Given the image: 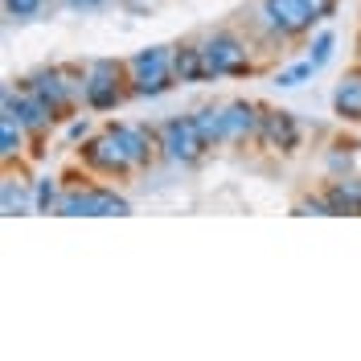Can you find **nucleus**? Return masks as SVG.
Masks as SVG:
<instances>
[{"label":"nucleus","instance_id":"nucleus-28","mask_svg":"<svg viewBox=\"0 0 361 361\" xmlns=\"http://www.w3.org/2000/svg\"><path fill=\"white\" fill-rule=\"evenodd\" d=\"M119 4H140V0H119Z\"/></svg>","mask_w":361,"mask_h":361},{"label":"nucleus","instance_id":"nucleus-11","mask_svg":"<svg viewBox=\"0 0 361 361\" xmlns=\"http://www.w3.org/2000/svg\"><path fill=\"white\" fill-rule=\"evenodd\" d=\"M222 119H226V144H259L263 103H255V99H226Z\"/></svg>","mask_w":361,"mask_h":361},{"label":"nucleus","instance_id":"nucleus-21","mask_svg":"<svg viewBox=\"0 0 361 361\" xmlns=\"http://www.w3.org/2000/svg\"><path fill=\"white\" fill-rule=\"evenodd\" d=\"M312 74H316V66L308 62V58H300V62H288V66L275 70L271 82H275L279 90H295V87H304V82H312Z\"/></svg>","mask_w":361,"mask_h":361},{"label":"nucleus","instance_id":"nucleus-9","mask_svg":"<svg viewBox=\"0 0 361 361\" xmlns=\"http://www.w3.org/2000/svg\"><path fill=\"white\" fill-rule=\"evenodd\" d=\"M259 148L271 157H295L304 148V123L288 107H263V128H259Z\"/></svg>","mask_w":361,"mask_h":361},{"label":"nucleus","instance_id":"nucleus-6","mask_svg":"<svg viewBox=\"0 0 361 361\" xmlns=\"http://www.w3.org/2000/svg\"><path fill=\"white\" fill-rule=\"evenodd\" d=\"M0 115L17 119V123L25 128L29 144H33V157H42V152H45L42 144L49 140V132H54V128L62 123L58 115L49 111V103H42V99H37L33 90H25L21 82H17V87L8 82V87L0 90Z\"/></svg>","mask_w":361,"mask_h":361},{"label":"nucleus","instance_id":"nucleus-3","mask_svg":"<svg viewBox=\"0 0 361 361\" xmlns=\"http://www.w3.org/2000/svg\"><path fill=\"white\" fill-rule=\"evenodd\" d=\"M197 45H202V58H205V82L259 74L255 45L243 33H234V29H205L202 37H197Z\"/></svg>","mask_w":361,"mask_h":361},{"label":"nucleus","instance_id":"nucleus-8","mask_svg":"<svg viewBox=\"0 0 361 361\" xmlns=\"http://www.w3.org/2000/svg\"><path fill=\"white\" fill-rule=\"evenodd\" d=\"M255 21L267 29L275 42H304L312 37L320 21L308 13L304 0H259V17Z\"/></svg>","mask_w":361,"mask_h":361},{"label":"nucleus","instance_id":"nucleus-23","mask_svg":"<svg viewBox=\"0 0 361 361\" xmlns=\"http://www.w3.org/2000/svg\"><path fill=\"white\" fill-rule=\"evenodd\" d=\"M295 218H333V205H329V197L316 189V193H308V197H300V202L292 205Z\"/></svg>","mask_w":361,"mask_h":361},{"label":"nucleus","instance_id":"nucleus-14","mask_svg":"<svg viewBox=\"0 0 361 361\" xmlns=\"http://www.w3.org/2000/svg\"><path fill=\"white\" fill-rule=\"evenodd\" d=\"M329 103H333V115H337L341 123L361 128V66L349 70L337 87H333V99Z\"/></svg>","mask_w":361,"mask_h":361},{"label":"nucleus","instance_id":"nucleus-12","mask_svg":"<svg viewBox=\"0 0 361 361\" xmlns=\"http://www.w3.org/2000/svg\"><path fill=\"white\" fill-rule=\"evenodd\" d=\"M320 193L333 205V218H361V177L345 173V177H329L320 185Z\"/></svg>","mask_w":361,"mask_h":361},{"label":"nucleus","instance_id":"nucleus-5","mask_svg":"<svg viewBox=\"0 0 361 361\" xmlns=\"http://www.w3.org/2000/svg\"><path fill=\"white\" fill-rule=\"evenodd\" d=\"M74 160L78 169L90 173V177H103V180H128L135 177V164L123 148V140L115 135V128H94V135H87L78 148H74Z\"/></svg>","mask_w":361,"mask_h":361},{"label":"nucleus","instance_id":"nucleus-10","mask_svg":"<svg viewBox=\"0 0 361 361\" xmlns=\"http://www.w3.org/2000/svg\"><path fill=\"white\" fill-rule=\"evenodd\" d=\"M111 128H115V135L123 140V148H128V157H132L135 173H148V169L160 160V132H157V123L115 119Z\"/></svg>","mask_w":361,"mask_h":361},{"label":"nucleus","instance_id":"nucleus-16","mask_svg":"<svg viewBox=\"0 0 361 361\" xmlns=\"http://www.w3.org/2000/svg\"><path fill=\"white\" fill-rule=\"evenodd\" d=\"M173 78H177V87H197V82H205V58H202L197 37L173 45Z\"/></svg>","mask_w":361,"mask_h":361},{"label":"nucleus","instance_id":"nucleus-20","mask_svg":"<svg viewBox=\"0 0 361 361\" xmlns=\"http://www.w3.org/2000/svg\"><path fill=\"white\" fill-rule=\"evenodd\" d=\"M304 49H308L304 58H308V62L316 66V74H320V70L333 62V54H337V33H333V29H316L312 37H308V45H304Z\"/></svg>","mask_w":361,"mask_h":361},{"label":"nucleus","instance_id":"nucleus-2","mask_svg":"<svg viewBox=\"0 0 361 361\" xmlns=\"http://www.w3.org/2000/svg\"><path fill=\"white\" fill-rule=\"evenodd\" d=\"M132 99V74L123 58H87L82 62V107L90 115H111Z\"/></svg>","mask_w":361,"mask_h":361},{"label":"nucleus","instance_id":"nucleus-1","mask_svg":"<svg viewBox=\"0 0 361 361\" xmlns=\"http://www.w3.org/2000/svg\"><path fill=\"white\" fill-rule=\"evenodd\" d=\"M25 90H33L42 103H49V111L66 123L70 115L87 111L82 107V62H45V66L29 70L21 78Z\"/></svg>","mask_w":361,"mask_h":361},{"label":"nucleus","instance_id":"nucleus-7","mask_svg":"<svg viewBox=\"0 0 361 361\" xmlns=\"http://www.w3.org/2000/svg\"><path fill=\"white\" fill-rule=\"evenodd\" d=\"M157 132H160V160L173 164V169H197V164L209 157V144H205L202 132H197L193 111L160 119Z\"/></svg>","mask_w":361,"mask_h":361},{"label":"nucleus","instance_id":"nucleus-17","mask_svg":"<svg viewBox=\"0 0 361 361\" xmlns=\"http://www.w3.org/2000/svg\"><path fill=\"white\" fill-rule=\"evenodd\" d=\"M25 148H33L29 135H25V128L17 123V119L0 115V164H4V169L25 164Z\"/></svg>","mask_w":361,"mask_h":361},{"label":"nucleus","instance_id":"nucleus-26","mask_svg":"<svg viewBox=\"0 0 361 361\" xmlns=\"http://www.w3.org/2000/svg\"><path fill=\"white\" fill-rule=\"evenodd\" d=\"M304 4H308V13H312L320 25H329L341 13V0H304Z\"/></svg>","mask_w":361,"mask_h":361},{"label":"nucleus","instance_id":"nucleus-22","mask_svg":"<svg viewBox=\"0 0 361 361\" xmlns=\"http://www.w3.org/2000/svg\"><path fill=\"white\" fill-rule=\"evenodd\" d=\"M353 160H357L353 140H337V144L324 152V173H329V177H345V173H353Z\"/></svg>","mask_w":361,"mask_h":361},{"label":"nucleus","instance_id":"nucleus-19","mask_svg":"<svg viewBox=\"0 0 361 361\" xmlns=\"http://www.w3.org/2000/svg\"><path fill=\"white\" fill-rule=\"evenodd\" d=\"M62 189H66V177H58V173L33 177V214H58Z\"/></svg>","mask_w":361,"mask_h":361},{"label":"nucleus","instance_id":"nucleus-13","mask_svg":"<svg viewBox=\"0 0 361 361\" xmlns=\"http://www.w3.org/2000/svg\"><path fill=\"white\" fill-rule=\"evenodd\" d=\"M0 214L4 218H25L33 214V180H25V173L17 169H4L0 177Z\"/></svg>","mask_w":361,"mask_h":361},{"label":"nucleus","instance_id":"nucleus-25","mask_svg":"<svg viewBox=\"0 0 361 361\" xmlns=\"http://www.w3.org/2000/svg\"><path fill=\"white\" fill-rule=\"evenodd\" d=\"M45 0H4V17L8 21H33V17H42Z\"/></svg>","mask_w":361,"mask_h":361},{"label":"nucleus","instance_id":"nucleus-18","mask_svg":"<svg viewBox=\"0 0 361 361\" xmlns=\"http://www.w3.org/2000/svg\"><path fill=\"white\" fill-rule=\"evenodd\" d=\"M193 123H197L202 140L209 144V152H214V148H226V119H222V103H202V107L193 111Z\"/></svg>","mask_w":361,"mask_h":361},{"label":"nucleus","instance_id":"nucleus-27","mask_svg":"<svg viewBox=\"0 0 361 361\" xmlns=\"http://www.w3.org/2000/svg\"><path fill=\"white\" fill-rule=\"evenodd\" d=\"M66 8H74V13H94V8H103L107 0H62Z\"/></svg>","mask_w":361,"mask_h":361},{"label":"nucleus","instance_id":"nucleus-4","mask_svg":"<svg viewBox=\"0 0 361 361\" xmlns=\"http://www.w3.org/2000/svg\"><path fill=\"white\" fill-rule=\"evenodd\" d=\"M128 214H132V202L115 185H103V177L90 180V173L66 177L58 218H128Z\"/></svg>","mask_w":361,"mask_h":361},{"label":"nucleus","instance_id":"nucleus-24","mask_svg":"<svg viewBox=\"0 0 361 361\" xmlns=\"http://www.w3.org/2000/svg\"><path fill=\"white\" fill-rule=\"evenodd\" d=\"M62 135H66V144L70 148H78V144H82V140H87V135H94V123H90V115H70L66 123H62Z\"/></svg>","mask_w":361,"mask_h":361},{"label":"nucleus","instance_id":"nucleus-15","mask_svg":"<svg viewBox=\"0 0 361 361\" xmlns=\"http://www.w3.org/2000/svg\"><path fill=\"white\" fill-rule=\"evenodd\" d=\"M123 62H128L132 82H140V78H164V74H173V45H148V49H135L132 58H123Z\"/></svg>","mask_w":361,"mask_h":361}]
</instances>
